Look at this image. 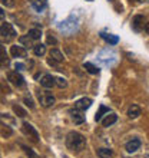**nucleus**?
<instances>
[{"mask_svg":"<svg viewBox=\"0 0 149 158\" xmlns=\"http://www.w3.org/2000/svg\"><path fill=\"white\" fill-rule=\"evenodd\" d=\"M66 147L72 152H80L86 147V138L78 131H70L66 135Z\"/></svg>","mask_w":149,"mask_h":158,"instance_id":"1","label":"nucleus"},{"mask_svg":"<svg viewBox=\"0 0 149 158\" xmlns=\"http://www.w3.org/2000/svg\"><path fill=\"white\" fill-rule=\"evenodd\" d=\"M16 38V30L10 23H3L0 26V40L2 42H10Z\"/></svg>","mask_w":149,"mask_h":158,"instance_id":"2","label":"nucleus"},{"mask_svg":"<svg viewBox=\"0 0 149 158\" xmlns=\"http://www.w3.org/2000/svg\"><path fill=\"white\" fill-rule=\"evenodd\" d=\"M37 99H39V102H40L42 106H45V108L53 106L54 102H56L54 95L49 91H39L37 92Z\"/></svg>","mask_w":149,"mask_h":158,"instance_id":"3","label":"nucleus"},{"mask_svg":"<svg viewBox=\"0 0 149 158\" xmlns=\"http://www.w3.org/2000/svg\"><path fill=\"white\" fill-rule=\"evenodd\" d=\"M22 132L25 134L26 137H29L33 142H39V132H37L36 128H34L32 124L23 122V125H22Z\"/></svg>","mask_w":149,"mask_h":158,"instance_id":"4","label":"nucleus"},{"mask_svg":"<svg viewBox=\"0 0 149 158\" xmlns=\"http://www.w3.org/2000/svg\"><path fill=\"white\" fill-rule=\"evenodd\" d=\"M7 79H9V82L12 83V85H14V86H17V88L25 86V78H23V76H22L17 71L9 72V73H7Z\"/></svg>","mask_w":149,"mask_h":158,"instance_id":"5","label":"nucleus"},{"mask_svg":"<svg viewBox=\"0 0 149 158\" xmlns=\"http://www.w3.org/2000/svg\"><path fill=\"white\" fill-rule=\"evenodd\" d=\"M141 139L139 138H132V139H129L126 144H125V150L128 151L129 154H133V152H136L139 148H141Z\"/></svg>","mask_w":149,"mask_h":158,"instance_id":"6","label":"nucleus"},{"mask_svg":"<svg viewBox=\"0 0 149 158\" xmlns=\"http://www.w3.org/2000/svg\"><path fill=\"white\" fill-rule=\"evenodd\" d=\"M70 118H72V121H73L74 124H78V125H80V124H83L85 122V115H83V111H79V109H76V108H73V109H70Z\"/></svg>","mask_w":149,"mask_h":158,"instance_id":"7","label":"nucleus"},{"mask_svg":"<svg viewBox=\"0 0 149 158\" xmlns=\"http://www.w3.org/2000/svg\"><path fill=\"white\" fill-rule=\"evenodd\" d=\"M10 55H12V58H26L27 56V50L23 46L14 45L10 48Z\"/></svg>","mask_w":149,"mask_h":158,"instance_id":"8","label":"nucleus"},{"mask_svg":"<svg viewBox=\"0 0 149 158\" xmlns=\"http://www.w3.org/2000/svg\"><path fill=\"white\" fill-rule=\"evenodd\" d=\"M91 105H92L91 98H82V99L74 102V108L79 109V111H86L87 108H91Z\"/></svg>","mask_w":149,"mask_h":158,"instance_id":"9","label":"nucleus"},{"mask_svg":"<svg viewBox=\"0 0 149 158\" xmlns=\"http://www.w3.org/2000/svg\"><path fill=\"white\" fill-rule=\"evenodd\" d=\"M40 85L43 88H46V89H50V88H53L54 86V76L52 75H43L40 79Z\"/></svg>","mask_w":149,"mask_h":158,"instance_id":"10","label":"nucleus"},{"mask_svg":"<svg viewBox=\"0 0 149 158\" xmlns=\"http://www.w3.org/2000/svg\"><path fill=\"white\" fill-rule=\"evenodd\" d=\"M100 121H102V125H103L105 128H109V127H112V125L118 121V115L113 114V112H111V114L108 112V115H106L103 119H100Z\"/></svg>","mask_w":149,"mask_h":158,"instance_id":"11","label":"nucleus"},{"mask_svg":"<svg viewBox=\"0 0 149 158\" xmlns=\"http://www.w3.org/2000/svg\"><path fill=\"white\" fill-rule=\"evenodd\" d=\"M143 23H145V17L142 16V15H136L132 20V27L136 32H139V30L143 29Z\"/></svg>","mask_w":149,"mask_h":158,"instance_id":"12","label":"nucleus"},{"mask_svg":"<svg viewBox=\"0 0 149 158\" xmlns=\"http://www.w3.org/2000/svg\"><path fill=\"white\" fill-rule=\"evenodd\" d=\"M141 114H142L141 106H138V105H135V104H132L128 108V117L131 118V119H136Z\"/></svg>","mask_w":149,"mask_h":158,"instance_id":"13","label":"nucleus"},{"mask_svg":"<svg viewBox=\"0 0 149 158\" xmlns=\"http://www.w3.org/2000/svg\"><path fill=\"white\" fill-rule=\"evenodd\" d=\"M30 4H32V7L36 10V12H43L47 6V0H29Z\"/></svg>","mask_w":149,"mask_h":158,"instance_id":"14","label":"nucleus"},{"mask_svg":"<svg viewBox=\"0 0 149 158\" xmlns=\"http://www.w3.org/2000/svg\"><path fill=\"white\" fill-rule=\"evenodd\" d=\"M10 59H9V53L6 48H4L2 43H0V66H7Z\"/></svg>","mask_w":149,"mask_h":158,"instance_id":"15","label":"nucleus"},{"mask_svg":"<svg viewBox=\"0 0 149 158\" xmlns=\"http://www.w3.org/2000/svg\"><path fill=\"white\" fill-rule=\"evenodd\" d=\"M49 56H50V59H52V60H54L56 63H60V62H63V60H65V56H63V53L59 49H52L49 52Z\"/></svg>","mask_w":149,"mask_h":158,"instance_id":"16","label":"nucleus"},{"mask_svg":"<svg viewBox=\"0 0 149 158\" xmlns=\"http://www.w3.org/2000/svg\"><path fill=\"white\" fill-rule=\"evenodd\" d=\"M19 42H20V45L25 48V49H27V48H33V40L26 35V36H22V38H19Z\"/></svg>","mask_w":149,"mask_h":158,"instance_id":"17","label":"nucleus"},{"mask_svg":"<svg viewBox=\"0 0 149 158\" xmlns=\"http://www.w3.org/2000/svg\"><path fill=\"white\" fill-rule=\"evenodd\" d=\"M98 157L99 158H112L113 157V151L109 148H99L98 150Z\"/></svg>","mask_w":149,"mask_h":158,"instance_id":"18","label":"nucleus"},{"mask_svg":"<svg viewBox=\"0 0 149 158\" xmlns=\"http://www.w3.org/2000/svg\"><path fill=\"white\" fill-rule=\"evenodd\" d=\"M33 52L36 56H43L46 53V46L43 43H37V45L33 46Z\"/></svg>","mask_w":149,"mask_h":158,"instance_id":"19","label":"nucleus"},{"mask_svg":"<svg viewBox=\"0 0 149 158\" xmlns=\"http://www.w3.org/2000/svg\"><path fill=\"white\" fill-rule=\"evenodd\" d=\"M83 68H85V71L92 73V75H96V73H99V69L95 66V65H92L91 62H85L83 63Z\"/></svg>","mask_w":149,"mask_h":158,"instance_id":"20","label":"nucleus"},{"mask_svg":"<svg viewBox=\"0 0 149 158\" xmlns=\"http://www.w3.org/2000/svg\"><path fill=\"white\" fill-rule=\"evenodd\" d=\"M27 36H29L32 40H39V39L42 38V30L40 29H30Z\"/></svg>","mask_w":149,"mask_h":158,"instance_id":"21","label":"nucleus"},{"mask_svg":"<svg viewBox=\"0 0 149 158\" xmlns=\"http://www.w3.org/2000/svg\"><path fill=\"white\" fill-rule=\"evenodd\" d=\"M13 112L16 114L17 117H20V118H25L26 115H27V112H26L25 109L22 108L20 105H13Z\"/></svg>","mask_w":149,"mask_h":158,"instance_id":"22","label":"nucleus"},{"mask_svg":"<svg viewBox=\"0 0 149 158\" xmlns=\"http://www.w3.org/2000/svg\"><path fill=\"white\" fill-rule=\"evenodd\" d=\"M108 112H111V111H109V108H106L105 105H100L99 112L96 114V117H95V121H100V119H102V117H103V114H108Z\"/></svg>","mask_w":149,"mask_h":158,"instance_id":"23","label":"nucleus"},{"mask_svg":"<svg viewBox=\"0 0 149 158\" xmlns=\"http://www.w3.org/2000/svg\"><path fill=\"white\" fill-rule=\"evenodd\" d=\"M100 36H102V38H103L105 40L108 42V43H111V45H116V43H118V40H119V39L116 38V36H112V35L102 33V35H100Z\"/></svg>","mask_w":149,"mask_h":158,"instance_id":"24","label":"nucleus"},{"mask_svg":"<svg viewBox=\"0 0 149 158\" xmlns=\"http://www.w3.org/2000/svg\"><path fill=\"white\" fill-rule=\"evenodd\" d=\"M54 85L58 88H60V89H63V88L67 86V82L65 78H54Z\"/></svg>","mask_w":149,"mask_h":158,"instance_id":"25","label":"nucleus"},{"mask_svg":"<svg viewBox=\"0 0 149 158\" xmlns=\"http://www.w3.org/2000/svg\"><path fill=\"white\" fill-rule=\"evenodd\" d=\"M23 150H25V152L27 155H29V158H42L40 155H37L33 152V150H30V148H27V147H23Z\"/></svg>","mask_w":149,"mask_h":158,"instance_id":"26","label":"nucleus"},{"mask_svg":"<svg viewBox=\"0 0 149 158\" xmlns=\"http://www.w3.org/2000/svg\"><path fill=\"white\" fill-rule=\"evenodd\" d=\"M25 104L27 105V106H29L30 109H33V108H34V102H33V99H32L30 96H26V98H25Z\"/></svg>","mask_w":149,"mask_h":158,"instance_id":"27","label":"nucleus"},{"mask_svg":"<svg viewBox=\"0 0 149 158\" xmlns=\"http://www.w3.org/2000/svg\"><path fill=\"white\" fill-rule=\"evenodd\" d=\"M2 3H3L6 7H13V6H14V0H2Z\"/></svg>","mask_w":149,"mask_h":158,"instance_id":"28","label":"nucleus"},{"mask_svg":"<svg viewBox=\"0 0 149 158\" xmlns=\"http://www.w3.org/2000/svg\"><path fill=\"white\" fill-rule=\"evenodd\" d=\"M47 43H52V45H58V40H56V38H54V36L49 35V36H47Z\"/></svg>","mask_w":149,"mask_h":158,"instance_id":"29","label":"nucleus"},{"mask_svg":"<svg viewBox=\"0 0 149 158\" xmlns=\"http://www.w3.org/2000/svg\"><path fill=\"white\" fill-rule=\"evenodd\" d=\"M4 17H6V12H4L3 9L0 7V20H3Z\"/></svg>","mask_w":149,"mask_h":158,"instance_id":"30","label":"nucleus"},{"mask_svg":"<svg viewBox=\"0 0 149 158\" xmlns=\"http://www.w3.org/2000/svg\"><path fill=\"white\" fill-rule=\"evenodd\" d=\"M25 68V65H22V63H16V69H19V71H22Z\"/></svg>","mask_w":149,"mask_h":158,"instance_id":"31","label":"nucleus"},{"mask_svg":"<svg viewBox=\"0 0 149 158\" xmlns=\"http://www.w3.org/2000/svg\"><path fill=\"white\" fill-rule=\"evenodd\" d=\"M145 32L149 35V22H148V23H146V25H145Z\"/></svg>","mask_w":149,"mask_h":158,"instance_id":"32","label":"nucleus"},{"mask_svg":"<svg viewBox=\"0 0 149 158\" xmlns=\"http://www.w3.org/2000/svg\"><path fill=\"white\" fill-rule=\"evenodd\" d=\"M139 2H149V0H139Z\"/></svg>","mask_w":149,"mask_h":158,"instance_id":"33","label":"nucleus"},{"mask_svg":"<svg viewBox=\"0 0 149 158\" xmlns=\"http://www.w3.org/2000/svg\"><path fill=\"white\" fill-rule=\"evenodd\" d=\"M87 2H92V0H87Z\"/></svg>","mask_w":149,"mask_h":158,"instance_id":"34","label":"nucleus"}]
</instances>
